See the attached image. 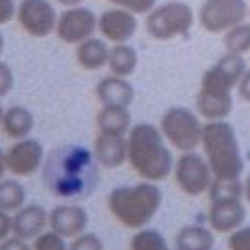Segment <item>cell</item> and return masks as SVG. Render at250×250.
I'll return each mask as SVG.
<instances>
[{
	"label": "cell",
	"mask_w": 250,
	"mask_h": 250,
	"mask_svg": "<svg viewBox=\"0 0 250 250\" xmlns=\"http://www.w3.org/2000/svg\"><path fill=\"white\" fill-rule=\"evenodd\" d=\"M42 180L55 197L85 199L99 184V161L82 144H62L44 159Z\"/></svg>",
	"instance_id": "1"
},
{
	"label": "cell",
	"mask_w": 250,
	"mask_h": 250,
	"mask_svg": "<svg viewBox=\"0 0 250 250\" xmlns=\"http://www.w3.org/2000/svg\"><path fill=\"white\" fill-rule=\"evenodd\" d=\"M247 70L245 55L224 53L207 68L195 97V110L207 122L226 120L233 110V89Z\"/></svg>",
	"instance_id": "2"
},
{
	"label": "cell",
	"mask_w": 250,
	"mask_h": 250,
	"mask_svg": "<svg viewBox=\"0 0 250 250\" xmlns=\"http://www.w3.org/2000/svg\"><path fill=\"white\" fill-rule=\"evenodd\" d=\"M127 161L141 178L165 180L174 169V157L161 129L152 124H137L127 133Z\"/></svg>",
	"instance_id": "3"
},
{
	"label": "cell",
	"mask_w": 250,
	"mask_h": 250,
	"mask_svg": "<svg viewBox=\"0 0 250 250\" xmlns=\"http://www.w3.org/2000/svg\"><path fill=\"white\" fill-rule=\"evenodd\" d=\"M108 210L122 226L129 229L146 228L159 212L163 191L156 182L144 180L133 186L114 188L108 193Z\"/></svg>",
	"instance_id": "4"
},
{
	"label": "cell",
	"mask_w": 250,
	"mask_h": 250,
	"mask_svg": "<svg viewBox=\"0 0 250 250\" xmlns=\"http://www.w3.org/2000/svg\"><path fill=\"white\" fill-rule=\"evenodd\" d=\"M201 148L214 178H241L245 171V161L233 125L226 120L207 122Z\"/></svg>",
	"instance_id": "5"
},
{
	"label": "cell",
	"mask_w": 250,
	"mask_h": 250,
	"mask_svg": "<svg viewBox=\"0 0 250 250\" xmlns=\"http://www.w3.org/2000/svg\"><path fill=\"white\" fill-rule=\"evenodd\" d=\"M159 129L172 148L178 152H193L201 146L205 124L197 110L171 106L161 116Z\"/></svg>",
	"instance_id": "6"
},
{
	"label": "cell",
	"mask_w": 250,
	"mask_h": 250,
	"mask_svg": "<svg viewBox=\"0 0 250 250\" xmlns=\"http://www.w3.org/2000/svg\"><path fill=\"white\" fill-rule=\"evenodd\" d=\"M193 23H195L193 8L180 0L157 4L150 14H146V31L154 40L159 42L186 36L191 31Z\"/></svg>",
	"instance_id": "7"
},
{
	"label": "cell",
	"mask_w": 250,
	"mask_h": 250,
	"mask_svg": "<svg viewBox=\"0 0 250 250\" xmlns=\"http://www.w3.org/2000/svg\"><path fill=\"white\" fill-rule=\"evenodd\" d=\"M247 0H205L197 12V21L210 34H224L249 19Z\"/></svg>",
	"instance_id": "8"
},
{
	"label": "cell",
	"mask_w": 250,
	"mask_h": 250,
	"mask_svg": "<svg viewBox=\"0 0 250 250\" xmlns=\"http://www.w3.org/2000/svg\"><path fill=\"white\" fill-rule=\"evenodd\" d=\"M174 180L189 197H199L208 191L212 184V169L205 156H199L195 150L193 152H182V156L174 161Z\"/></svg>",
	"instance_id": "9"
},
{
	"label": "cell",
	"mask_w": 250,
	"mask_h": 250,
	"mask_svg": "<svg viewBox=\"0 0 250 250\" xmlns=\"http://www.w3.org/2000/svg\"><path fill=\"white\" fill-rule=\"evenodd\" d=\"M17 21L32 38H46L57 29V12L47 0H21L17 4Z\"/></svg>",
	"instance_id": "10"
},
{
	"label": "cell",
	"mask_w": 250,
	"mask_h": 250,
	"mask_svg": "<svg viewBox=\"0 0 250 250\" xmlns=\"http://www.w3.org/2000/svg\"><path fill=\"white\" fill-rule=\"evenodd\" d=\"M99 27V17L91 8L85 6H72L66 8L57 19L55 34L64 44H76L91 38Z\"/></svg>",
	"instance_id": "11"
},
{
	"label": "cell",
	"mask_w": 250,
	"mask_h": 250,
	"mask_svg": "<svg viewBox=\"0 0 250 250\" xmlns=\"http://www.w3.org/2000/svg\"><path fill=\"white\" fill-rule=\"evenodd\" d=\"M44 146L36 139H21L16 141L6 150L8 171L14 176H32L44 165Z\"/></svg>",
	"instance_id": "12"
},
{
	"label": "cell",
	"mask_w": 250,
	"mask_h": 250,
	"mask_svg": "<svg viewBox=\"0 0 250 250\" xmlns=\"http://www.w3.org/2000/svg\"><path fill=\"white\" fill-rule=\"evenodd\" d=\"M97 31L101 32L104 40H108L112 44H125L139 31V19H137V14L114 6L99 16Z\"/></svg>",
	"instance_id": "13"
},
{
	"label": "cell",
	"mask_w": 250,
	"mask_h": 250,
	"mask_svg": "<svg viewBox=\"0 0 250 250\" xmlns=\"http://www.w3.org/2000/svg\"><path fill=\"white\" fill-rule=\"evenodd\" d=\"M89 214L80 205H59L49 212V228L64 239H74L87 229Z\"/></svg>",
	"instance_id": "14"
},
{
	"label": "cell",
	"mask_w": 250,
	"mask_h": 250,
	"mask_svg": "<svg viewBox=\"0 0 250 250\" xmlns=\"http://www.w3.org/2000/svg\"><path fill=\"white\" fill-rule=\"evenodd\" d=\"M207 220H208V228L214 233H231L245 224L247 207L243 205V199L214 201L208 207Z\"/></svg>",
	"instance_id": "15"
},
{
	"label": "cell",
	"mask_w": 250,
	"mask_h": 250,
	"mask_svg": "<svg viewBox=\"0 0 250 250\" xmlns=\"http://www.w3.org/2000/svg\"><path fill=\"white\" fill-rule=\"evenodd\" d=\"M47 226H49V214L44 207L36 203L23 205L19 210L14 212L12 233L25 241H34L38 235L46 231Z\"/></svg>",
	"instance_id": "16"
},
{
	"label": "cell",
	"mask_w": 250,
	"mask_h": 250,
	"mask_svg": "<svg viewBox=\"0 0 250 250\" xmlns=\"http://www.w3.org/2000/svg\"><path fill=\"white\" fill-rule=\"evenodd\" d=\"M95 95L103 106H131L135 101V87L127 78L110 74L106 78L99 80Z\"/></svg>",
	"instance_id": "17"
},
{
	"label": "cell",
	"mask_w": 250,
	"mask_h": 250,
	"mask_svg": "<svg viewBox=\"0 0 250 250\" xmlns=\"http://www.w3.org/2000/svg\"><path fill=\"white\" fill-rule=\"evenodd\" d=\"M93 154L101 167L118 169L127 161V137L99 133L93 144Z\"/></svg>",
	"instance_id": "18"
},
{
	"label": "cell",
	"mask_w": 250,
	"mask_h": 250,
	"mask_svg": "<svg viewBox=\"0 0 250 250\" xmlns=\"http://www.w3.org/2000/svg\"><path fill=\"white\" fill-rule=\"evenodd\" d=\"M108 40L91 36L83 42H80L76 47V61L83 70H99L108 64L110 47Z\"/></svg>",
	"instance_id": "19"
},
{
	"label": "cell",
	"mask_w": 250,
	"mask_h": 250,
	"mask_svg": "<svg viewBox=\"0 0 250 250\" xmlns=\"http://www.w3.org/2000/svg\"><path fill=\"white\" fill-rule=\"evenodd\" d=\"M131 127H133V120L127 106H103L97 114L99 133L127 137Z\"/></svg>",
	"instance_id": "20"
},
{
	"label": "cell",
	"mask_w": 250,
	"mask_h": 250,
	"mask_svg": "<svg viewBox=\"0 0 250 250\" xmlns=\"http://www.w3.org/2000/svg\"><path fill=\"white\" fill-rule=\"evenodd\" d=\"M176 250H214V231L199 224H189L178 229L174 237Z\"/></svg>",
	"instance_id": "21"
},
{
	"label": "cell",
	"mask_w": 250,
	"mask_h": 250,
	"mask_svg": "<svg viewBox=\"0 0 250 250\" xmlns=\"http://www.w3.org/2000/svg\"><path fill=\"white\" fill-rule=\"evenodd\" d=\"M0 127L6 133V137H10L14 141H21V139H27L34 129V116L29 108L16 104L4 112V120H2Z\"/></svg>",
	"instance_id": "22"
},
{
	"label": "cell",
	"mask_w": 250,
	"mask_h": 250,
	"mask_svg": "<svg viewBox=\"0 0 250 250\" xmlns=\"http://www.w3.org/2000/svg\"><path fill=\"white\" fill-rule=\"evenodd\" d=\"M110 72L114 76H122V78H129L131 74H135L137 66H139V53L133 46L125 44H114L110 47L108 64Z\"/></svg>",
	"instance_id": "23"
},
{
	"label": "cell",
	"mask_w": 250,
	"mask_h": 250,
	"mask_svg": "<svg viewBox=\"0 0 250 250\" xmlns=\"http://www.w3.org/2000/svg\"><path fill=\"white\" fill-rule=\"evenodd\" d=\"M207 193H208L210 203L245 199V188H243L241 178H212V184Z\"/></svg>",
	"instance_id": "24"
},
{
	"label": "cell",
	"mask_w": 250,
	"mask_h": 250,
	"mask_svg": "<svg viewBox=\"0 0 250 250\" xmlns=\"http://www.w3.org/2000/svg\"><path fill=\"white\" fill-rule=\"evenodd\" d=\"M25 201H27L25 186L19 180H14V178L0 180V208L2 210L16 212L25 205Z\"/></svg>",
	"instance_id": "25"
},
{
	"label": "cell",
	"mask_w": 250,
	"mask_h": 250,
	"mask_svg": "<svg viewBox=\"0 0 250 250\" xmlns=\"http://www.w3.org/2000/svg\"><path fill=\"white\" fill-rule=\"evenodd\" d=\"M224 47L228 53L247 55L250 53V21H243L224 32Z\"/></svg>",
	"instance_id": "26"
},
{
	"label": "cell",
	"mask_w": 250,
	"mask_h": 250,
	"mask_svg": "<svg viewBox=\"0 0 250 250\" xmlns=\"http://www.w3.org/2000/svg\"><path fill=\"white\" fill-rule=\"evenodd\" d=\"M129 250H169L161 231L154 228H141L129 241Z\"/></svg>",
	"instance_id": "27"
},
{
	"label": "cell",
	"mask_w": 250,
	"mask_h": 250,
	"mask_svg": "<svg viewBox=\"0 0 250 250\" xmlns=\"http://www.w3.org/2000/svg\"><path fill=\"white\" fill-rule=\"evenodd\" d=\"M32 250H68V245H66L64 237L49 229L34 239Z\"/></svg>",
	"instance_id": "28"
},
{
	"label": "cell",
	"mask_w": 250,
	"mask_h": 250,
	"mask_svg": "<svg viewBox=\"0 0 250 250\" xmlns=\"http://www.w3.org/2000/svg\"><path fill=\"white\" fill-rule=\"evenodd\" d=\"M108 2L118 8L129 10L137 16H146L157 6V0H108Z\"/></svg>",
	"instance_id": "29"
},
{
	"label": "cell",
	"mask_w": 250,
	"mask_h": 250,
	"mask_svg": "<svg viewBox=\"0 0 250 250\" xmlns=\"http://www.w3.org/2000/svg\"><path fill=\"white\" fill-rule=\"evenodd\" d=\"M68 250H104V243L97 233H87L83 231L82 235L74 237L72 243L68 245Z\"/></svg>",
	"instance_id": "30"
},
{
	"label": "cell",
	"mask_w": 250,
	"mask_h": 250,
	"mask_svg": "<svg viewBox=\"0 0 250 250\" xmlns=\"http://www.w3.org/2000/svg\"><path fill=\"white\" fill-rule=\"evenodd\" d=\"M228 250H250V226H241L229 233Z\"/></svg>",
	"instance_id": "31"
},
{
	"label": "cell",
	"mask_w": 250,
	"mask_h": 250,
	"mask_svg": "<svg viewBox=\"0 0 250 250\" xmlns=\"http://www.w3.org/2000/svg\"><path fill=\"white\" fill-rule=\"evenodd\" d=\"M14 85H16L14 70L10 68V64L0 61V99L10 95V91L14 89Z\"/></svg>",
	"instance_id": "32"
},
{
	"label": "cell",
	"mask_w": 250,
	"mask_h": 250,
	"mask_svg": "<svg viewBox=\"0 0 250 250\" xmlns=\"http://www.w3.org/2000/svg\"><path fill=\"white\" fill-rule=\"evenodd\" d=\"M17 14L16 0H0V25L10 23Z\"/></svg>",
	"instance_id": "33"
},
{
	"label": "cell",
	"mask_w": 250,
	"mask_h": 250,
	"mask_svg": "<svg viewBox=\"0 0 250 250\" xmlns=\"http://www.w3.org/2000/svg\"><path fill=\"white\" fill-rule=\"evenodd\" d=\"M0 250H32V247L29 245V241L14 235V237H8L0 243Z\"/></svg>",
	"instance_id": "34"
},
{
	"label": "cell",
	"mask_w": 250,
	"mask_h": 250,
	"mask_svg": "<svg viewBox=\"0 0 250 250\" xmlns=\"http://www.w3.org/2000/svg\"><path fill=\"white\" fill-rule=\"evenodd\" d=\"M237 95L245 101V103H250V68L245 70V74L241 76L239 83H237Z\"/></svg>",
	"instance_id": "35"
},
{
	"label": "cell",
	"mask_w": 250,
	"mask_h": 250,
	"mask_svg": "<svg viewBox=\"0 0 250 250\" xmlns=\"http://www.w3.org/2000/svg\"><path fill=\"white\" fill-rule=\"evenodd\" d=\"M12 224H14V216H10L8 210H2L0 208V243L10 237V233H12Z\"/></svg>",
	"instance_id": "36"
},
{
	"label": "cell",
	"mask_w": 250,
	"mask_h": 250,
	"mask_svg": "<svg viewBox=\"0 0 250 250\" xmlns=\"http://www.w3.org/2000/svg\"><path fill=\"white\" fill-rule=\"evenodd\" d=\"M8 171V163H6V152L0 148V180L4 178V172Z\"/></svg>",
	"instance_id": "37"
},
{
	"label": "cell",
	"mask_w": 250,
	"mask_h": 250,
	"mask_svg": "<svg viewBox=\"0 0 250 250\" xmlns=\"http://www.w3.org/2000/svg\"><path fill=\"white\" fill-rule=\"evenodd\" d=\"M55 2H59L61 6H66V8H72V6H80L83 0H55Z\"/></svg>",
	"instance_id": "38"
},
{
	"label": "cell",
	"mask_w": 250,
	"mask_h": 250,
	"mask_svg": "<svg viewBox=\"0 0 250 250\" xmlns=\"http://www.w3.org/2000/svg\"><path fill=\"white\" fill-rule=\"evenodd\" d=\"M243 188H245V199H247V203H250V174L245 178V182H243Z\"/></svg>",
	"instance_id": "39"
},
{
	"label": "cell",
	"mask_w": 250,
	"mask_h": 250,
	"mask_svg": "<svg viewBox=\"0 0 250 250\" xmlns=\"http://www.w3.org/2000/svg\"><path fill=\"white\" fill-rule=\"evenodd\" d=\"M4 46H6V42H4V36H2V32H0V55H2V51H4Z\"/></svg>",
	"instance_id": "40"
},
{
	"label": "cell",
	"mask_w": 250,
	"mask_h": 250,
	"mask_svg": "<svg viewBox=\"0 0 250 250\" xmlns=\"http://www.w3.org/2000/svg\"><path fill=\"white\" fill-rule=\"evenodd\" d=\"M4 112H6V110L2 108V104H0V125H2V120H4Z\"/></svg>",
	"instance_id": "41"
},
{
	"label": "cell",
	"mask_w": 250,
	"mask_h": 250,
	"mask_svg": "<svg viewBox=\"0 0 250 250\" xmlns=\"http://www.w3.org/2000/svg\"><path fill=\"white\" fill-rule=\"evenodd\" d=\"M249 17H250V12H249Z\"/></svg>",
	"instance_id": "42"
}]
</instances>
